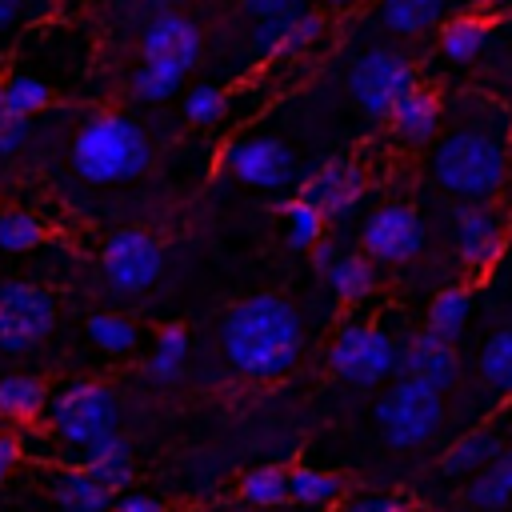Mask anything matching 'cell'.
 Here are the masks:
<instances>
[{
	"mask_svg": "<svg viewBox=\"0 0 512 512\" xmlns=\"http://www.w3.org/2000/svg\"><path fill=\"white\" fill-rule=\"evenodd\" d=\"M328 364L340 380L356 388H376L396 372V340L376 324L352 320L332 336Z\"/></svg>",
	"mask_w": 512,
	"mask_h": 512,
	"instance_id": "6",
	"label": "cell"
},
{
	"mask_svg": "<svg viewBox=\"0 0 512 512\" xmlns=\"http://www.w3.org/2000/svg\"><path fill=\"white\" fill-rule=\"evenodd\" d=\"M508 172V148L504 132L484 128V124H460L448 136L436 140L432 148V180L464 200V204H484Z\"/></svg>",
	"mask_w": 512,
	"mask_h": 512,
	"instance_id": "2",
	"label": "cell"
},
{
	"mask_svg": "<svg viewBox=\"0 0 512 512\" xmlns=\"http://www.w3.org/2000/svg\"><path fill=\"white\" fill-rule=\"evenodd\" d=\"M320 4H328V8H348V4H356V0H320Z\"/></svg>",
	"mask_w": 512,
	"mask_h": 512,
	"instance_id": "44",
	"label": "cell"
},
{
	"mask_svg": "<svg viewBox=\"0 0 512 512\" xmlns=\"http://www.w3.org/2000/svg\"><path fill=\"white\" fill-rule=\"evenodd\" d=\"M300 0H244V12L256 16V20H272V16H288L296 12Z\"/></svg>",
	"mask_w": 512,
	"mask_h": 512,
	"instance_id": "38",
	"label": "cell"
},
{
	"mask_svg": "<svg viewBox=\"0 0 512 512\" xmlns=\"http://www.w3.org/2000/svg\"><path fill=\"white\" fill-rule=\"evenodd\" d=\"M20 4H24V0H0V28H8V24L20 16Z\"/></svg>",
	"mask_w": 512,
	"mask_h": 512,
	"instance_id": "43",
	"label": "cell"
},
{
	"mask_svg": "<svg viewBox=\"0 0 512 512\" xmlns=\"http://www.w3.org/2000/svg\"><path fill=\"white\" fill-rule=\"evenodd\" d=\"M224 168L252 188H288L296 180V156L276 136H244L224 148Z\"/></svg>",
	"mask_w": 512,
	"mask_h": 512,
	"instance_id": "11",
	"label": "cell"
},
{
	"mask_svg": "<svg viewBox=\"0 0 512 512\" xmlns=\"http://www.w3.org/2000/svg\"><path fill=\"white\" fill-rule=\"evenodd\" d=\"M184 360H188V328L184 324H164L156 332V344H152V356H148V372L156 380H176Z\"/></svg>",
	"mask_w": 512,
	"mask_h": 512,
	"instance_id": "28",
	"label": "cell"
},
{
	"mask_svg": "<svg viewBox=\"0 0 512 512\" xmlns=\"http://www.w3.org/2000/svg\"><path fill=\"white\" fill-rule=\"evenodd\" d=\"M344 512H408L396 496H360V500H352Z\"/></svg>",
	"mask_w": 512,
	"mask_h": 512,
	"instance_id": "40",
	"label": "cell"
},
{
	"mask_svg": "<svg viewBox=\"0 0 512 512\" xmlns=\"http://www.w3.org/2000/svg\"><path fill=\"white\" fill-rule=\"evenodd\" d=\"M424 240H428V228L420 212L408 204H384L360 228V248L372 264H408L420 256Z\"/></svg>",
	"mask_w": 512,
	"mask_h": 512,
	"instance_id": "10",
	"label": "cell"
},
{
	"mask_svg": "<svg viewBox=\"0 0 512 512\" xmlns=\"http://www.w3.org/2000/svg\"><path fill=\"white\" fill-rule=\"evenodd\" d=\"M444 16V0H380V24L396 36H416L436 28Z\"/></svg>",
	"mask_w": 512,
	"mask_h": 512,
	"instance_id": "23",
	"label": "cell"
},
{
	"mask_svg": "<svg viewBox=\"0 0 512 512\" xmlns=\"http://www.w3.org/2000/svg\"><path fill=\"white\" fill-rule=\"evenodd\" d=\"M408 88H416V68H412V60H408L400 48L376 44V48L360 52V56L352 60V68H348V96H352L368 116H376V120H384L388 108H392Z\"/></svg>",
	"mask_w": 512,
	"mask_h": 512,
	"instance_id": "7",
	"label": "cell"
},
{
	"mask_svg": "<svg viewBox=\"0 0 512 512\" xmlns=\"http://www.w3.org/2000/svg\"><path fill=\"white\" fill-rule=\"evenodd\" d=\"M376 424L392 448H416L428 444L440 424H444V392L416 384V380H396L380 404H376Z\"/></svg>",
	"mask_w": 512,
	"mask_h": 512,
	"instance_id": "4",
	"label": "cell"
},
{
	"mask_svg": "<svg viewBox=\"0 0 512 512\" xmlns=\"http://www.w3.org/2000/svg\"><path fill=\"white\" fill-rule=\"evenodd\" d=\"M280 212H284V240H288V248H312L316 240H324V224L328 220L312 204H304L300 196L284 200Z\"/></svg>",
	"mask_w": 512,
	"mask_h": 512,
	"instance_id": "33",
	"label": "cell"
},
{
	"mask_svg": "<svg viewBox=\"0 0 512 512\" xmlns=\"http://www.w3.org/2000/svg\"><path fill=\"white\" fill-rule=\"evenodd\" d=\"M500 448H504V444H500L496 432H464L460 440L448 444L440 468H444V476H476Z\"/></svg>",
	"mask_w": 512,
	"mask_h": 512,
	"instance_id": "22",
	"label": "cell"
},
{
	"mask_svg": "<svg viewBox=\"0 0 512 512\" xmlns=\"http://www.w3.org/2000/svg\"><path fill=\"white\" fill-rule=\"evenodd\" d=\"M88 340L100 348V352H112V356H124L136 348V324L120 312H92L88 316Z\"/></svg>",
	"mask_w": 512,
	"mask_h": 512,
	"instance_id": "30",
	"label": "cell"
},
{
	"mask_svg": "<svg viewBox=\"0 0 512 512\" xmlns=\"http://www.w3.org/2000/svg\"><path fill=\"white\" fill-rule=\"evenodd\" d=\"M396 372L404 380H416V384H428L436 392H448L460 380V352L448 340L432 336V332H416L404 344H396Z\"/></svg>",
	"mask_w": 512,
	"mask_h": 512,
	"instance_id": "13",
	"label": "cell"
},
{
	"mask_svg": "<svg viewBox=\"0 0 512 512\" xmlns=\"http://www.w3.org/2000/svg\"><path fill=\"white\" fill-rule=\"evenodd\" d=\"M152 160V144L144 128L120 112H100L80 124L72 140V168L92 184L136 180Z\"/></svg>",
	"mask_w": 512,
	"mask_h": 512,
	"instance_id": "3",
	"label": "cell"
},
{
	"mask_svg": "<svg viewBox=\"0 0 512 512\" xmlns=\"http://www.w3.org/2000/svg\"><path fill=\"white\" fill-rule=\"evenodd\" d=\"M80 468L96 484H104L108 492H120L132 480V448H128V440H120L112 432V436H104V440H96V444L84 448V464Z\"/></svg>",
	"mask_w": 512,
	"mask_h": 512,
	"instance_id": "18",
	"label": "cell"
},
{
	"mask_svg": "<svg viewBox=\"0 0 512 512\" xmlns=\"http://www.w3.org/2000/svg\"><path fill=\"white\" fill-rule=\"evenodd\" d=\"M52 496L60 504V512H108L112 508V492L104 484H96L84 468H68L56 476Z\"/></svg>",
	"mask_w": 512,
	"mask_h": 512,
	"instance_id": "20",
	"label": "cell"
},
{
	"mask_svg": "<svg viewBox=\"0 0 512 512\" xmlns=\"http://www.w3.org/2000/svg\"><path fill=\"white\" fill-rule=\"evenodd\" d=\"M188 72H180L176 64H164V60H140V68L132 72V92L148 104H160L168 96H176V88L184 84Z\"/></svg>",
	"mask_w": 512,
	"mask_h": 512,
	"instance_id": "29",
	"label": "cell"
},
{
	"mask_svg": "<svg viewBox=\"0 0 512 512\" xmlns=\"http://www.w3.org/2000/svg\"><path fill=\"white\" fill-rule=\"evenodd\" d=\"M100 268H104V280L116 288V292H144L156 284L160 268H164V248L156 236L140 232V228H120L104 240L100 248Z\"/></svg>",
	"mask_w": 512,
	"mask_h": 512,
	"instance_id": "9",
	"label": "cell"
},
{
	"mask_svg": "<svg viewBox=\"0 0 512 512\" xmlns=\"http://www.w3.org/2000/svg\"><path fill=\"white\" fill-rule=\"evenodd\" d=\"M340 476L332 472H320V468H288V496L296 504H308V508H328L340 500Z\"/></svg>",
	"mask_w": 512,
	"mask_h": 512,
	"instance_id": "27",
	"label": "cell"
},
{
	"mask_svg": "<svg viewBox=\"0 0 512 512\" xmlns=\"http://www.w3.org/2000/svg\"><path fill=\"white\" fill-rule=\"evenodd\" d=\"M440 96L436 92H428V88H408L392 108H388V128H392V136L396 140H404V144H412V148H420V144H428V140H436V132H440Z\"/></svg>",
	"mask_w": 512,
	"mask_h": 512,
	"instance_id": "17",
	"label": "cell"
},
{
	"mask_svg": "<svg viewBox=\"0 0 512 512\" xmlns=\"http://www.w3.org/2000/svg\"><path fill=\"white\" fill-rule=\"evenodd\" d=\"M16 464H20V436L0 432V480H8Z\"/></svg>",
	"mask_w": 512,
	"mask_h": 512,
	"instance_id": "41",
	"label": "cell"
},
{
	"mask_svg": "<svg viewBox=\"0 0 512 512\" xmlns=\"http://www.w3.org/2000/svg\"><path fill=\"white\" fill-rule=\"evenodd\" d=\"M480 376L512 396V328H500L480 348Z\"/></svg>",
	"mask_w": 512,
	"mask_h": 512,
	"instance_id": "34",
	"label": "cell"
},
{
	"mask_svg": "<svg viewBox=\"0 0 512 512\" xmlns=\"http://www.w3.org/2000/svg\"><path fill=\"white\" fill-rule=\"evenodd\" d=\"M28 120H16V116H8L4 108H0V156H12L16 148H24L28 144Z\"/></svg>",
	"mask_w": 512,
	"mask_h": 512,
	"instance_id": "37",
	"label": "cell"
},
{
	"mask_svg": "<svg viewBox=\"0 0 512 512\" xmlns=\"http://www.w3.org/2000/svg\"><path fill=\"white\" fill-rule=\"evenodd\" d=\"M220 112H224V92L212 88V84H200V88H192V92L184 96V116H188L192 124H216Z\"/></svg>",
	"mask_w": 512,
	"mask_h": 512,
	"instance_id": "36",
	"label": "cell"
},
{
	"mask_svg": "<svg viewBox=\"0 0 512 512\" xmlns=\"http://www.w3.org/2000/svg\"><path fill=\"white\" fill-rule=\"evenodd\" d=\"M44 240V224L32 212L4 208L0 212V248L4 252H32Z\"/></svg>",
	"mask_w": 512,
	"mask_h": 512,
	"instance_id": "35",
	"label": "cell"
},
{
	"mask_svg": "<svg viewBox=\"0 0 512 512\" xmlns=\"http://www.w3.org/2000/svg\"><path fill=\"white\" fill-rule=\"evenodd\" d=\"M296 196L304 204H312L324 220H340V216H348L360 204V196H364V172L352 160H344V156L324 160L312 176L300 180V192Z\"/></svg>",
	"mask_w": 512,
	"mask_h": 512,
	"instance_id": "12",
	"label": "cell"
},
{
	"mask_svg": "<svg viewBox=\"0 0 512 512\" xmlns=\"http://www.w3.org/2000/svg\"><path fill=\"white\" fill-rule=\"evenodd\" d=\"M200 44H204L200 28L188 16L160 12L140 32V60H164V64H176L180 72H188L200 60Z\"/></svg>",
	"mask_w": 512,
	"mask_h": 512,
	"instance_id": "14",
	"label": "cell"
},
{
	"mask_svg": "<svg viewBox=\"0 0 512 512\" xmlns=\"http://www.w3.org/2000/svg\"><path fill=\"white\" fill-rule=\"evenodd\" d=\"M324 280H328V288H332L336 300L360 304L376 288V264L364 252H348V256H336L332 260V268L324 272Z\"/></svg>",
	"mask_w": 512,
	"mask_h": 512,
	"instance_id": "19",
	"label": "cell"
},
{
	"mask_svg": "<svg viewBox=\"0 0 512 512\" xmlns=\"http://www.w3.org/2000/svg\"><path fill=\"white\" fill-rule=\"evenodd\" d=\"M48 404V392L36 376H24V372H12V376H0V416L8 420H36Z\"/></svg>",
	"mask_w": 512,
	"mask_h": 512,
	"instance_id": "26",
	"label": "cell"
},
{
	"mask_svg": "<svg viewBox=\"0 0 512 512\" xmlns=\"http://www.w3.org/2000/svg\"><path fill=\"white\" fill-rule=\"evenodd\" d=\"M0 108L8 112V116H16V120H28V116H36V112H44L48 108V88H44V80H36V76H8L4 80V92H0Z\"/></svg>",
	"mask_w": 512,
	"mask_h": 512,
	"instance_id": "32",
	"label": "cell"
},
{
	"mask_svg": "<svg viewBox=\"0 0 512 512\" xmlns=\"http://www.w3.org/2000/svg\"><path fill=\"white\" fill-rule=\"evenodd\" d=\"M336 256H340V252H336V244H332V240H316V244H312V268H316L320 276L332 268V260H336Z\"/></svg>",
	"mask_w": 512,
	"mask_h": 512,
	"instance_id": "42",
	"label": "cell"
},
{
	"mask_svg": "<svg viewBox=\"0 0 512 512\" xmlns=\"http://www.w3.org/2000/svg\"><path fill=\"white\" fill-rule=\"evenodd\" d=\"M112 512H164V504L156 496H144V492H128L120 500H112Z\"/></svg>",
	"mask_w": 512,
	"mask_h": 512,
	"instance_id": "39",
	"label": "cell"
},
{
	"mask_svg": "<svg viewBox=\"0 0 512 512\" xmlns=\"http://www.w3.org/2000/svg\"><path fill=\"white\" fill-rule=\"evenodd\" d=\"M472 4H500V0H472Z\"/></svg>",
	"mask_w": 512,
	"mask_h": 512,
	"instance_id": "45",
	"label": "cell"
},
{
	"mask_svg": "<svg viewBox=\"0 0 512 512\" xmlns=\"http://www.w3.org/2000/svg\"><path fill=\"white\" fill-rule=\"evenodd\" d=\"M468 312H472V296L464 284H452V288H440L436 300L428 304V332L456 344V336L464 332L468 324Z\"/></svg>",
	"mask_w": 512,
	"mask_h": 512,
	"instance_id": "25",
	"label": "cell"
},
{
	"mask_svg": "<svg viewBox=\"0 0 512 512\" xmlns=\"http://www.w3.org/2000/svg\"><path fill=\"white\" fill-rule=\"evenodd\" d=\"M48 416H52V428H56V436L64 444L88 448V444H96V440H104V436L116 432L120 404H116L112 388L92 384V380H80V384H68L64 392L52 396Z\"/></svg>",
	"mask_w": 512,
	"mask_h": 512,
	"instance_id": "5",
	"label": "cell"
},
{
	"mask_svg": "<svg viewBox=\"0 0 512 512\" xmlns=\"http://www.w3.org/2000/svg\"><path fill=\"white\" fill-rule=\"evenodd\" d=\"M240 496L256 508H276L288 500V468L280 464H260L240 480Z\"/></svg>",
	"mask_w": 512,
	"mask_h": 512,
	"instance_id": "31",
	"label": "cell"
},
{
	"mask_svg": "<svg viewBox=\"0 0 512 512\" xmlns=\"http://www.w3.org/2000/svg\"><path fill=\"white\" fill-rule=\"evenodd\" d=\"M324 36V16L320 12H288V16H272V20H256L252 32V48L260 56H296L304 48H312Z\"/></svg>",
	"mask_w": 512,
	"mask_h": 512,
	"instance_id": "15",
	"label": "cell"
},
{
	"mask_svg": "<svg viewBox=\"0 0 512 512\" xmlns=\"http://www.w3.org/2000/svg\"><path fill=\"white\" fill-rule=\"evenodd\" d=\"M468 500L480 508H504L512 504V448H500L468 484Z\"/></svg>",
	"mask_w": 512,
	"mask_h": 512,
	"instance_id": "24",
	"label": "cell"
},
{
	"mask_svg": "<svg viewBox=\"0 0 512 512\" xmlns=\"http://www.w3.org/2000/svg\"><path fill=\"white\" fill-rule=\"evenodd\" d=\"M0 92H4V80H0Z\"/></svg>",
	"mask_w": 512,
	"mask_h": 512,
	"instance_id": "46",
	"label": "cell"
},
{
	"mask_svg": "<svg viewBox=\"0 0 512 512\" xmlns=\"http://www.w3.org/2000/svg\"><path fill=\"white\" fill-rule=\"evenodd\" d=\"M220 348L224 360L252 380H276L288 368H296L304 348V320L292 300L260 292L228 308L220 324Z\"/></svg>",
	"mask_w": 512,
	"mask_h": 512,
	"instance_id": "1",
	"label": "cell"
},
{
	"mask_svg": "<svg viewBox=\"0 0 512 512\" xmlns=\"http://www.w3.org/2000/svg\"><path fill=\"white\" fill-rule=\"evenodd\" d=\"M504 232L488 204H464L456 212V252L468 268H488L500 256Z\"/></svg>",
	"mask_w": 512,
	"mask_h": 512,
	"instance_id": "16",
	"label": "cell"
},
{
	"mask_svg": "<svg viewBox=\"0 0 512 512\" xmlns=\"http://www.w3.org/2000/svg\"><path fill=\"white\" fill-rule=\"evenodd\" d=\"M56 324V300L24 280L0 284V352L36 348Z\"/></svg>",
	"mask_w": 512,
	"mask_h": 512,
	"instance_id": "8",
	"label": "cell"
},
{
	"mask_svg": "<svg viewBox=\"0 0 512 512\" xmlns=\"http://www.w3.org/2000/svg\"><path fill=\"white\" fill-rule=\"evenodd\" d=\"M484 44H488V20H484V16L464 12V16H452V20L440 24V52H444L452 64L476 60V56L484 52Z\"/></svg>",
	"mask_w": 512,
	"mask_h": 512,
	"instance_id": "21",
	"label": "cell"
}]
</instances>
